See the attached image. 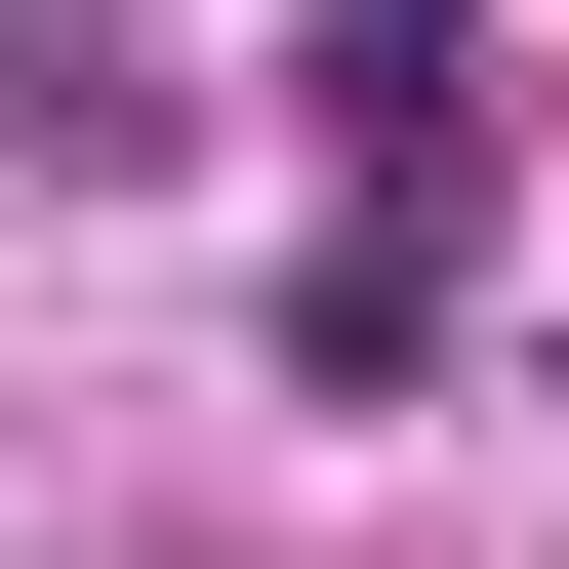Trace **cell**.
I'll use <instances>...</instances> for the list:
<instances>
[{
    "label": "cell",
    "mask_w": 569,
    "mask_h": 569,
    "mask_svg": "<svg viewBox=\"0 0 569 569\" xmlns=\"http://www.w3.org/2000/svg\"><path fill=\"white\" fill-rule=\"evenodd\" d=\"M284 82H326V203H448L488 244V163H529V41L488 0H284Z\"/></svg>",
    "instance_id": "1"
},
{
    "label": "cell",
    "mask_w": 569,
    "mask_h": 569,
    "mask_svg": "<svg viewBox=\"0 0 569 569\" xmlns=\"http://www.w3.org/2000/svg\"><path fill=\"white\" fill-rule=\"evenodd\" d=\"M163 122H203V82H163V41H122V0H0V163H41V203H122V163H163Z\"/></svg>",
    "instance_id": "3"
},
{
    "label": "cell",
    "mask_w": 569,
    "mask_h": 569,
    "mask_svg": "<svg viewBox=\"0 0 569 569\" xmlns=\"http://www.w3.org/2000/svg\"><path fill=\"white\" fill-rule=\"evenodd\" d=\"M448 326H488L448 203H326V244H284V407H448Z\"/></svg>",
    "instance_id": "2"
}]
</instances>
